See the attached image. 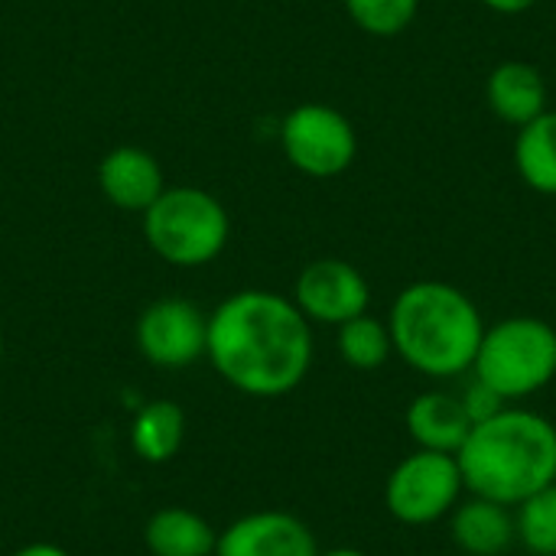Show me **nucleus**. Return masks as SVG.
<instances>
[{"instance_id":"obj_23","label":"nucleus","mask_w":556,"mask_h":556,"mask_svg":"<svg viewBox=\"0 0 556 556\" xmlns=\"http://www.w3.org/2000/svg\"><path fill=\"white\" fill-rule=\"evenodd\" d=\"M10 556H72V554H68V551H62V547H55V544L39 541V544H26V547L13 551Z\"/></svg>"},{"instance_id":"obj_2","label":"nucleus","mask_w":556,"mask_h":556,"mask_svg":"<svg viewBox=\"0 0 556 556\" xmlns=\"http://www.w3.org/2000/svg\"><path fill=\"white\" fill-rule=\"evenodd\" d=\"M456 463L469 495L518 508L556 482V424L508 404L502 414L472 424Z\"/></svg>"},{"instance_id":"obj_21","label":"nucleus","mask_w":556,"mask_h":556,"mask_svg":"<svg viewBox=\"0 0 556 556\" xmlns=\"http://www.w3.org/2000/svg\"><path fill=\"white\" fill-rule=\"evenodd\" d=\"M459 401H463V410H466V417L472 424H482V420H489V417H495V414H502L508 407V401L498 391H492L489 384H482L479 378H472L459 391Z\"/></svg>"},{"instance_id":"obj_7","label":"nucleus","mask_w":556,"mask_h":556,"mask_svg":"<svg viewBox=\"0 0 556 556\" xmlns=\"http://www.w3.org/2000/svg\"><path fill=\"white\" fill-rule=\"evenodd\" d=\"M280 147L293 169L313 179H332L355 163L358 137L342 111L319 101H306L283 117Z\"/></svg>"},{"instance_id":"obj_10","label":"nucleus","mask_w":556,"mask_h":556,"mask_svg":"<svg viewBox=\"0 0 556 556\" xmlns=\"http://www.w3.org/2000/svg\"><path fill=\"white\" fill-rule=\"evenodd\" d=\"M215 556H319V544L296 515L264 508L218 531Z\"/></svg>"},{"instance_id":"obj_16","label":"nucleus","mask_w":556,"mask_h":556,"mask_svg":"<svg viewBox=\"0 0 556 556\" xmlns=\"http://www.w3.org/2000/svg\"><path fill=\"white\" fill-rule=\"evenodd\" d=\"M182 443H186V414L176 401H150L134 414L130 446L143 463L163 466L176 459Z\"/></svg>"},{"instance_id":"obj_11","label":"nucleus","mask_w":556,"mask_h":556,"mask_svg":"<svg viewBox=\"0 0 556 556\" xmlns=\"http://www.w3.org/2000/svg\"><path fill=\"white\" fill-rule=\"evenodd\" d=\"M98 186L104 199L124 212H147L166 189L156 156L143 147L111 150L98 166Z\"/></svg>"},{"instance_id":"obj_15","label":"nucleus","mask_w":556,"mask_h":556,"mask_svg":"<svg viewBox=\"0 0 556 556\" xmlns=\"http://www.w3.org/2000/svg\"><path fill=\"white\" fill-rule=\"evenodd\" d=\"M218 531L192 508H160L147 518L143 544L150 556H215Z\"/></svg>"},{"instance_id":"obj_8","label":"nucleus","mask_w":556,"mask_h":556,"mask_svg":"<svg viewBox=\"0 0 556 556\" xmlns=\"http://www.w3.org/2000/svg\"><path fill=\"white\" fill-rule=\"evenodd\" d=\"M208 319L179 296L150 303L137 319V349L156 368H186L205 355Z\"/></svg>"},{"instance_id":"obj_17","label":"nucleus","mask_w":556,"mask_h":556,"mask_svg":"<svg viewBox=\"0 0 556 556\" xmlns=\"http://www.w3.org/2000/svg\"><path fill=\"white\" fill-rule=\"evenodd\" d=\"M515 166L528 189L541 195H556V111L518 127L515 140Z\"/></svg>"},{"instance_id":"obj_13","label":"nucleus","mask_w":556,"mask_h":556,"mask_svg":"<svg viewBox=\"0 0 556 556\" xmlns=\"http://www.w3.org/2000/svg\"><path fill=\"white\" fill-rule=\"evenodd\" d=\"M453 544L469 556H505L515 544V508L469 495L450 515Z\"/></svg>"},{"instance_id":"obj_25","label":"nucleus","mask_w":556,"mask_h":556,"mask_svg":"<svg viewBox=\"0 0 556 556\" xmlns=\"http://www.w3.org/2000/svg\"><path fill=\"white\" fill-rule=\"evenodd\" d=\"M0 358H3V332H0Z\"/></svg>"},{"instance_id":"obj_19","label":"nucleus","mask_w":556,"mask_h":556,"mask_svg":"<svg viewBox=\"0 0 556 556\" xmlns=\"http://www.w3.org/2000/svg\"><path fill=\"white\" fill-rule=\"evenodd\" d=\"M518 544L534 556H556V482L515 508Z\"/></svg>"},{"instance_id":"obj_14","label":"nucleus","mask_w":556,"mask_h":556,"mask_svg":"<svg viewBox=\"0 0 556 556\" xmlns=\"http://www.w3.org/2000/svg\"><path fill=\"white\" fill-rule=\"evenodd\" d=\"M485 98L498 121L511 127H525L528 121L547 111V81L541 68H534L531 62L508 59L492 68L485 81Z\"/></svg>"},{"instance_id":"obj_20","label":"nucleus","mask_w":556,"mask_h":556,"mask_svg":"<svg viewBox=\"0 0 556 556\" xmlns=\"http://www.w3.org/2000/svg\"><path fill=\"white\" fill-rule=\"evenodd\" d=\"M345 10L358 29L388 39L401 36L414 23L420 0H345Z\"/></svg>"},{"instance_id":"obj_1","label":"nucleus","mask_w":556,"mask_h":556,"mask_svg":"<svg viewBox=\"0 0 556 556\" xmlns=\"http://www.w3.org/2000/svg\"><path fill=\"white\" fill-rule=\"evenodd\" d=\"M205 355L225 384L248 397H283L313 368V323L270 290H241L208 316Z\"/></svg>"},{"instance_id":"obj_5","label":"nucleus","mask_w":556,"mask_h":556,"mask_svg":"<svg viewBox=\"0 0 556 556\" xmlns=\"http://www.w3.org/2000/svg\"><path fill=\"white\" fill-rule=\"evenodd\" d=\"M231 235L225 205L205 189L182 186L163 189L160 199L143 212V238L156 257L173 267L212 264Z\"/></svg>"},{"instance_id":"obj_3","label":"nucleus","mask_w":556,"mask_h":556,"mask_svg":"<svg viewBox=\"0 0 556 556\" xmlns=\"http://www.w3.org/2000/svg\"><path fill=\"white\" fill-rule=\"evenodd\" d=\"M394 355L417 375L450 381L472 371L485 336L482 309L469 293L446 280H417L404 287L388 313Z\"/></svg>"},{"instance_id":"obj_12","label":"nucleus","mask_w":556,"mask_h":556,"mask_svg":"<svg viewBox=\"0 0 556 556\" xmlns=\"http://www.w3.org/2000/svg\"><path fill=\"white\" fill-rule=\"evenodd\" d=\"M404 427L417 450H433V453H450L456 456L472 430V420L463 410L459 394L450 391H424L407 404Z\"/></svg>"},{"instance_id":"obj_6","label":"nucleus","mask_w":556,"mask_h":556,"mask_svg":"<svg viewBox=\"0 0 556 556\" xmlns=\"http://www.w3.org/2000/svg\"><path fill=\"white\" fill-rule=\"evenodd\" d=\"M466 482L456 456L414 450L404 456L384 482V508L407 528H427L453 515L463 502Z\"/></svg>"},{"instance_id":"obj_4","label":"nucleus","mask_w":556,"mask_h":556,"mask_svg":"<svg viewBox=\"0 0 556 556\" xmlns=\"http://www.w3.org/2000/svg\"><path fill=\"white\" fill-rule=\"evenodd\" d=\"M472 378L498 391L508 404L534 397L556 378V329L538 316H508L485 326Z\"/></svg>"},{"instance_id":"obj_24","label":"nucleus","mask_w":556,"mask_h":556,"mask_svg":"<svg viewBox=\"0 0 556 556\" xmlns=\"http://www.w3.org/2000/svg\"><path fill=\"white\" fill-rule=\"evenodd\" d=\"M319 556H368V554H362V551H355V547H336V551H319Z\"/></svg>"},{"instance_id":"obj_18","label":"nucleus","mask_w":556,"mask_h":556,"mask_svg":"<svg viewBox=\"0 0 556 556\" xmlns=\"http://www.w3.org/2000/svg\"><path fill=\"white\" fill-rule=\"evenodd\" d=\"M339 355L349 368L355 371H375L381 365H388V358L394 355V342H391V329L388 323L362 313L349 323L339 326Z\"/></svg>"},{"instance_id":"obj_22","label":"nucleus","mask_w":556,"mask_h":556,"mask_svg":"<svg viewBox=\"0 0 556 556\" xmlns=\"http://www.w3.org/2000/svg\"><path fill=\"white\" fill-rule=\"evenodd\" d=\"M538 0H482V7L495 10V13H505V16H518V13H528Z\"/></svg>"},{"instance_id":"obj_9","label":"nucleus","mask_w":556,"mask_h":556,"mask_svg":"<svg viewBox=\"0 0 556 556\" xmlns=\"http://www.w3.org/2000/svg\"><path fill=\"white\" fill-rule=\"evenodd\" d=\"M293 303L309 323L339 329L342 323L368 313L371 287L355 264L339 257H323L300 270L293 287Z\"/></svg>"}]
</instances>
